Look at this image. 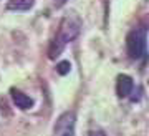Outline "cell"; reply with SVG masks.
<instances>
[{
  "mask_svg": "<svg viewBox=\"0 0 149 136\" xmlns=\"http://www.w3.org/2000/svg\"><path fill=\"white\" fill-rule=\"evenodd\" d=\"M126 48H128V55L133 60H146L148 55V28L146 27H139L129 32L128 38H126Z\"/></svg>",
  "mask_w": 149,
  "mask_h": 136,
  "instance_id": "7a4b0ae2",
  "label": "cell"
},
{
  "mask_svg": "<svg viewBox=\"0 0 149 136\" xmlns=\"http://www.w3.org/2000/svg\"><path fill=\"white\" fill-rule=\"evenodd\" d=\"M134 90V81L129 75H119L116 81V93L119 98H128Z\"/></svg>",
  "mask_w": 149,
  "mask_h": 136,
  "instance_id": "277c9868",
  "label": "cell"
},
{
  "mask_svg": "<svg viewBox=\"0 0 149 136\" xmlns=\"http://www.w3.org/2000/svg\"><path fill=\"white\" fill-rule=\"evenodd\" d=\"M70 70H71V63L66 62V60H65V62H60L58 65H56V72H58L60 75H63V76L70 73Z\"/></svg>",
  "mask_w": 149,
  "mask_h": 136,
  "instance_id": "52a82bcc",
  "label": "cell"
},
{
  "mask_svg": "<svg viewBox=\"0 0 149 136\" xmlns=\"http://www.w3.org/2000/svg\"><path fill=\"white\" fill-rule=\"evenodd\" d=\"M74 126H76L74 111H65L55 123L53 136H74Z\"/></svg>",
  "mask_w": 149,
  "mask_h": 136,
  "instance_id": "3957f363",
  "label": "cell"
},
{
  "mask_svg": "<svg viewBox=\"0 0 149 136\" xmlns=\"http://www.w3.org/2000/svg\"><path fill=\"white\" fill-rule=\"evenodd\" d=\"M10 95H12L13 103L17 105V108H20V110H30V108L33 106V100L30 98L28 95L22 93L20 90L12 88V90H10Z\"/></svg>",
  "mask_w": 149,
  "mask_h": 136,
  "instance_id": "5b68a950",
  "label": "cell"
},
{
  "mask_svg": "<svg viewBox=\"0 0 149 136\" xmlns=\"http://www.w3.org/2000/svg\"><path fill=\"white\" fill-rule=\"evenodd\" d=\"M80 32H81V18L76 13H66L63 17L61 23H60L55 38L50 43L48 57L52 58V60H55L60 53L63 52V48L70 42H73L74 38L80 35Z\"/></svg>",
  "mask_w": 149,
  "mask_h": 136,
  "instance_id": "6da1fadb",
  "label": "cell"
},
{
  "mask_svg": "<svg viewBox=\"0 0 149 136\" xmlns=\"http://www.w3.org/2000/svg\"><path fill=\"white\" fill-rule=\"evenodd\" d=\"M33 4H35V0H10L7 4V8L13 12H25V10H30Z\"/></svg>",
  "mask_w": 149,
  "mask_h": 136,
  "instance_id": "8992f818",
  "label": "cell"
},
{
  "mask_svg": "<svg viewBox=\"0 0 149 136\" xmlns=\"http://www.w3.org/2000/svg\"><path fill=\"white\" fill-rule=\"evenodd\" d=\"M66 2H68V0H55V5L56 7H63Z\"/></svg>",
  "mask_w": 149,
  "mask_h": 136,
  "instance_id": "ba28073f",
  "label": "cell"
}]
</instances>
